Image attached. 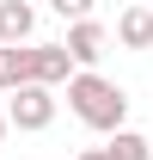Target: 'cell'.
Segmentation results:
<instances>
[{"instance_id":"cell-10","label":"cell","mask_w":153,"mask_h":160,"mask_svg":"<svg viewBox=\"0 0 153 160\" xmlns=\"http://www.w3.org/2000/svg\"><path fill=\"white\" fill-rule=\"evenodd\" d=\"M6 129H12V123H6V111H0V142H6Z\"/></svg>"},{"instance_id":"cell-9","label":"cell","mask_w":153,"mask_h":160,"mask_svg":"<svg viewBox=\"0 0 153 160\" xmlns=\"http://www.w3.org/2000/svg\"><path fill=\"white\" fill-rule=\"evenodd\" d=\"M92 6H98V0H49V12L67 19V25H74V19H92Z\"/></svg>"},{"instance_id":"cell-8","label":"cell","mask_w":153,"mask_h":160,"mask_svg":"<svg viewBox=\"0 0 153 160\" xmlns=\"http://www.w3.org/2000/svg\"><path fill=\"white\" fill-rule=\"evenodd\" d=\"M31 80V43H0V92Z\"/></svg>"},{"instance_id":"cell-4","label":"cell","mask_w":153,"mask_h":160,"mask_svg":"<svg viewBox=\"0 0 153 160\" xmlns=\"http://www.w3.org/2000/svg\"><path fill=\"white\" fill-rule=\"evenodd\" d=\"M80 68L67 56V43H31V80L37 86H67Z\"/></svg>"},{"instance_id":"cell-5","label":"cell","mask_w":153,"mask_h":160,"mask_svg":"<svg viewBox=\"0 0 153 160\" xmlns=\"http://www.w3.org/2000/svg\"><path fill=\"white\" fill-rule=\"evenodd\" d=\"M80 160H153V142L141 129H116L104 136V148H80Z\"/></svg>"},{"instance_id":"cell-3","label":"cell","mask_w":153,"mask_h":160,"mask_svg":"<svg viewBox=\"0 0 153 160\" xmlns=\"http://www.w3.org/2000/svg\"><path fill=\"white\" fill-rule=\"evenodd\" d=\"M61 43H67V56H74V68H98V62H104V49H110V31H104L98 19H74Z\"/></svg>"},{"instance_id":"cell-2","label":"cell","mask_w":153,"mask_h":160,"mask_svg":"<svg viewBox=\"0 0 153 160\" xmlns=\"http://www.w3.org/2000/svg\"><path fill=\"white\" fill-rule=\"evenodd\" d=\"M6 123L19 129V136H43L49 123H55V86H37V80H25L6 92Z\"/></svg>"},{"instance_id":"cell-11","label":"cell","mask_w":153,"mask_h":160,"mask_svg":"<svg viewBox=\"0 0 153 160\" xmlns=\"http://www.w3.org/2000/svg\"><path fill=\"white\" fill-rule=\"evenodd\" d=\"M0 99H6V92H0ZM0 111H6V105H0Z\"/></svg>"},{"instance_id":"cell-6","label":"cell","mask_w":153,"mask_h":160,"mask_svg":"<svg viewBox=\"0 0 153 160\" xmlns=\"http://www.w3.org/2000/svg\"><path fill=\"white\" fill-rule=\"evenodd\" d=\"M116 43L123 49H153V6H123L116 12Z\"/></svg>"},{"instance_id":"cell-7","label":"cell","mask_w":153,"mask_h":160,"mask_svg":"<svg viewBox=\"0 0 153 160\" xmlns=\"http://www.w3.org/2000/svg\"><path fill=\"white\" fill-rule=\"evenodd\" d=\"M37 31V6L31 0H0V43H31Z\"/></svg>"},{"instance_id":"cell-1","label":"cell","mask_w":153,"mask_h":160,"mask_svg":"<svg viewBox=\"0 0 153 160\" xmlns=\"http://www.w3.org/2000/svg\"><path fill=\"white\" fill-rule=\"evenodd\" d=\"M67 111H74L86 129H98V136L129 129V92H123L116 80H104L98 68H80V74L67 80Z\"/></svg>"}]
</instances>
